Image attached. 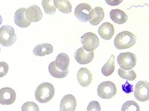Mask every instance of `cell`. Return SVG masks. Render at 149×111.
Listing matches in <instances>:
<instances>
[{
	"label": "cell",
	"mask_w": 149,
	"mask_h": 111,
	"mask_svg": "<svg viewBox=\"0 0 149 111\" xmlns=\"http://www.w3.org/2000/svg\"><path fill=\"white\" fill-rule=\"evenodd\" d=\"M122 111H140L138 104L134 101H128L125 103L122 107Z\"/></svg>",
	"instance_id": "cell-25"
},
{
	"label": "cell",
	"mask_w": 149,
	"mask_h": 111,
	"mask_svg": "<svg viewBox=\"0 0 149 111\" xmlns=\"http://www.w3.org/2000/svg\"><path fill=\"white\" fill-rule=\"evenodd\" d=\"M118 73L120 77L129 81H134L136 77V75L134 70L126 71L125 70L120 68L118 70Z\"/></svg>",
	"instance_id": "cell-24"
},
{
	"label": "cell",
	"mask_w": 149,
	"mask_h": 111,
	"mask_svg": "<svg viewBox=\"0 0 149 111\" xmlns=\"http://www.w3.org/2000/svg\"><path fill=\"white\" fill-rule=\"evenodd\" d=\"M25 17L31 22H37L42 18V14L38 6L33 5L26 9Z\"/></svg>",
	"instance_id": "cell-11"
},
{
	"label": "cell",
	"mask_w": 149,
	"mask_h": 111,
	"mask_svg": "<svg viewBox=\"0 0 149 111\" xmlns=\"http://www.w3.org/2000/svg\"><path fill=\"white\" fill-rule=\"evenodd\" d=\"M54 50L53 46L49 43H42L37 45L33 49V53L35 56H44L51 54Z\"/></svg>",
	"instance_id": "cell-18"
},
{
	"label": "cell",
	"mask_w": 149,
	"mask_h": 111,
	"mask_svg": "<svg viewBox=\"0 0 149 111\" xmlns=\"http://www.w3.org/2000/svg\"><path fill=\"white\" fill-rule=\"evenodd\" d=\"M136 41L135 36L128 31L119 33L115 38L114 46L119 50L127 49L134 46Z\"/></svg>",
	"instance_id": "cell-1"
},
{
	"label": "cell",
	"mask_w": 149,
	"mask_h": 111,
	"mask_svg": "<svg viewBox=\"0 0 149 111\" xmlns=\"http://www.w3.org/2000/svg\"><path fill=\"white\" fill-rule=\"evenodd\" d=\"M104 17L103 9L100 7H96L91 11L89 18L90 23L93 26H96L103 21Z\"/></svg>",
	"instance_id": "cell-16"
},
{
	"label": "cell",
	"mask_w": 149,
	"mask_h": 111,
	"mask_svg": "<svg viewBox=\"0 0 149 111\" xmlns=\"http://www.w3.org/2000/svg\"><path fill=\"white\" fill-rule=\"evenodd\" d=\"M21 110L22 111H40V108L35 103L28 101L22 105Z\"/></svg>",
	"instance_id": "cell-26"
},
{
	"label": "cell",
	"mask_w": 149,
	"mask_h": 111,
	"mask_svg": "<svg viewBox=\"0 0 149 111\" xmlns=\"http://www.w3.org/2000/svg\"><path fill=\"white\" fill-rule=\"evenodd\" d=\"M76 107V100L74 96L71 94L65 95L60 106V111H74Z\"/></svg>",
	"instance_id": "cell-12"
},
{
	"label": "cell",
	"mask_w": 149,
	"mask_h": 111,
	"mask_svg": "<svg viewBox=\"0 0 149 111\" xmlns=\"http://www.w3.org/2000/svg\"><path fill=\"white\" fill-rule=\"evenodd\" d=\"M115 56L111 55L109 60L104 64L102 69V73L105 76H109L115 70Z\"/></svg>",
	"instance_id": "cell-22"
},
{
	"label": "cell",
	"mask_w": 149,
	"mask_h": 111,
	"mask_svg": "<svg viewBox=\"0 0 149 111\" xmlns=\"http://www.w3.org/2000/svg\"><path fill=\"white\" fill-rule=\"evenodd\" d=\"M57 67L61 71H68L70 64V58L65 53H60L57 56L55 60Z\"/></svg>",
	"instance_id": "cell-19"
},
{
	"label": "cell",
	"mask_w": 149,
	"mask_h": 111,
	"mask_svg": "<svg viewBox=\"0 0 149 111\" xmlns=\"http://www.w3.org/2000/svg\"><path fill=\"white\" fill-rule=\"evenodd\" d=\"M98 33L104 40H110L114 35L113 26L110 22H104L99 27Z\"/></svg>",
	"instance_id": "cell-14"
},
{
	"label": "cell",
	"mask_w": 149,
	"mask_h": 111,
	"mask_svg": "<svg viewBox=\"0 0 149 111\" xmlns=\"http://www.w3.org/2000/svg\"><path fill=\"white\" fill-rule=\"evenodd\" d=\"M48 70L50 74L54 77H55V78H58V79L64 78L68 74V71H63L58 69L56 66L55 61H54L49 64L48 66Z\"/></svg>",
	"instance_id": "cell-21"
},
{
	"label": "cell",
	"mask_w": 149,
	"mask_h": 111,
	"mask_svg": "<svg viewBox=\"0 0 149 111\" xmlns=\"http://www.w3.org/2000/svg\"><path fill=\"white\" fill-rule=\"evenodd\" d=\"M117 62L121 69L129 71L136 66V58L134 54L130 52L123 53L118 56Z\"/></svg>",
	"instance_id": "cell-5"
},
{
	"label": "cell",
	"mask_w": 149,
	"mask_h": 111,
	"mask_svg": "<svg viewBox=\"0 0 149 111\" xmlns=\"http://www.w3.org/2000/svg\"><path fill=\"white\" fill-rule=\"evenodd\" d=\"M17 37L14 29L9 25H3L0 28V43L5 47L12 46L16 41Z\"/></svg>",
	"instance_id": "cell-3"
},
{
	"label": "cell",
	"mask_w": 149,
	"mask_h": 111,
	"mask_svg": "<svg viewBox=\"0 0 149 111\" xmlns=\"http://www.w3.org/2000/svg\"><path fill=\"white\" fill-rule=\"evenodd\" d=\"M42 6L46 14L53 15L56 12L54 0H42Z\"/></svg>",
	"instance_id": "cell-23"
},
{
	"label": "cell",
	"mask_w": 149,
	"mask_h": 111,
	"mask_svg": "<svg viewBox=\"0 0 149 111\" xmlns=\"http://www.w3.org/2000/svg\"><path fill=\"white\" fill-rule=\"evenodd\" d=\"M25 8H20L15 13L14 16V21L19 27L25 28L28 27L31 25V22L28 21L25 17Z\"/></svg>",
	"instance_id": "cell-15"
},
{
	"label": "cell",
	"mask_w": 149,
	"mask_h": 111,
	"mask_svg": "<svg viewBox=\"0 0 149 111\" xmlns=\"http://www.w3.org/2000/svg\"><path fill=\"white\" fill-rule=\"evenodd\" d=\"M91 7L86 3H81L79 4L74 10V16L79 21L86 22L89 21Z\"/></svg>",
	"instance_id": "cell-8"
},
{
	"label": "cell",
	"mask_w": 149,
	"mask_h": 111,
	"mask_svg": "<svg viewBox=\"0 0 149 111\" xmlns=\"http://www.w3.org/2000/svg\"><path fill=\"white\" fill-rule=\"evenodd\" d=\"M110 16L112 21L117 24H123L128 19L127 15L120 9H112L110 11Z\"/></svg>",
	"instance_id": "cell-17"
},
{
	"label": "cell",
	"mask_w": 149,
	"mask_h": 111,
	"mask_svg": "<svg viewBox=\"0 0 149 111\" xmlns=\"http://www.w3.org/2000/svg\"><path fill=\"white\" fill-rule=\"evenodd\" d=\"M123 0H105L106 2L112 6H115L119 5L120 3H121L123 2Z\"/></svg>",
	"instance_id": "cell-29"
},
{
	"label": "cell",
	"mask_w": 149,
	"mask_h": 111,
	"mask_svg": "<svg viewBox=\"0 0 149 111\" xmlns=\"http://www.w3.org/2000/svg\"><path fill=\"white\" fill-rule=\"evenodd\" d=\"M9 66L4 62H0V77H2L6 75L8 72Z\"/></svg>",
	"instance_id": "cell-28"
},
{
	"label": "cell",
	"mask_w": 149,
	"mask_h": 111,
	"mask_svg": "<svg viewBox=\"0 0 149 111\" xmlns=\"http://www.w3.org/2000/svg\"><path fill=\"white\" fill-rule=\"evenodd\" d=\"M55 95L54 86L48 82L42 83L37 87L35 92L36 100L40 103H47L52 99Z\"/></svg>",
	"instance_id": "cell-2"
},
{
	"label": "cell",
	"mask_w": 149,
	"mask_h": 111,
	"mask_svg": "<svg viewBox=\"0 0 149 111\" xmlns=\"http://www.w3.org/2000/svg\"><path fill=\"white\" fill-rule=\"evenodd\" d=\"M83 49L88 52H92L99 45V39L97 36L91 32L85 33L81 38Z\"/></svg>",
	"instance_id": "cell-6"
},
{
	"label": "cell",
	"mask_w": 149,
	"mask_h": 111,
	"mask_svg": "<svg viewBox=\"0 0 149 111\" xmlns=\"http://www.w3.org/2000/svg\"><path fill=\"white\" fill-rule=\"evenodd\" d=\"M134 95L135 99L141 102L149 100V83L146 81H139L135 86Z\"/></svg>",
	"instance_id": "cell-7"
},
{
	"label": "cell",
	"mask_w": 149,
	"mask_h": 111,
	"mask_svg": "<svg viewBox=\"0 0 149 111\" xmlns=\"http://www.w3.org/2000/svg\"><path fill=\"white\" fill-rule=\"evenodd\" d=\"M87 111H101V108L100 104L99 102L96 101H93L90 103L88 104L87 108Z\"/></svg>",
	"instance_id": "cell-27"
},
{
	"label": "cell",
	"mask_w": 149,
	"mask_h": 111,
	"mask_svg": "<svg viewBox=\"0 0 149 111\" xmlns=\"http://www.w3.org/2000/svg\"><path fill=\"white\" fill-rule=\"evenodd\" d=\"M76 61L80 64H87L93 60L94 54L93 51L88 52L83 47L78 49L74 53Z\"/></svg>",
	"instance_id": "cell-10"
},
{
	"label": "cell",
	"mask_w": 149,
	"mask_h": 111,
	"mask_svg": "<svg viewBox=\"0 0 149 111\" xmlns=\"http://www.w3.org/2000/svg\"><path fill=\"white\" fill-rule=\"evenodd\" d=\"M56 8L64 14H69L72 12V6L69 0H54Z\"/></svg>",
	"instance_id": "cell-20"
},
{
	"label": "cell",
	"mask_w": 149,
	"mask_h": 111,
	"mask_svg": "<svg viewBox=\"0 0 149 111\" xmlns=\"http://www.w3.org/2000/svg\"><path fill=\"white\" fill-rule=\"evenodd\" d=\"M117 89L113 83L106 81L101 83L97 87V92L98 96L104 99H110L114 97Z\"/></svg>",
	"instance_id": "cell-4"
},
{
	"label": "cell",
	"mask_w": 149,
	"mask_h": 111,
	"mask_svg": "<svg viewBox=\"0 0 149 111\" xmlns=\"http://www.w3.org/2000/svg\"><path fill=\"white\" fill-rule=\"evenodd\" d=\"M16 99V93L11 88L4 87L0 90V104L9 106L13 104Z\"/></svg>",
	"instance_id": "cell-9"
},
{
	"label": "cell",
	"mask_w": 149,
	"mask_h": 111,
	"mask_svg": "<svg viewBox=\"0 0 149 111\" xmlns=\"http://www.w3.org/2000/svg\"><path fill=\"white\" fill-rule=\"evenodd\" d=\"M77 79L79 84L83 87L90 86L92 82L93 76L91 72L86 68H81L77 74Z\"/></svg>",
	"instance_id": "cell-13"
}]
</instances>
